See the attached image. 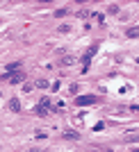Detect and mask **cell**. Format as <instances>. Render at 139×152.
Here are the masks:
<instances>
[{
  "label": "cell",
  "instance_id": "5b68a950",
  "mask_svg": "<svg viewBox=\"0 0 139 152\" xmlns=\"http://www.w3.org/2000/svg\"><path fill=\"white\" fill-rule=\"evenodd\" d=\"M126 37L128 39H139V25H132L126 30Z\"/></svg>",
  "mask_w": 139,
  "mask_h": 152
},
{
  "label": "cell",
  "instance_id": "4fadbf2b",
  "mask_svg": "<svg viewBox=\"0 0 139 152\" xmlns=\"http://www.w3.org/2000/svg\"><path fill=\"white\" fill-rule=\"evenodd\" d=\"M135 152H139V148H137V150H135Z\"/></svg>",
  "mask_w": 139,
  "mask_h": 152
},
{
  "label": "cell",
  "instance_id": "8fae6325",
  "mask_svg": "<svg viewBox=\"0 0 139 152\" xmlns=\"http://www.w3.org/2000/svg\"><path fill=\"white\" fill-rule=\"evenodd\" d=\"M132 141H139V134H132V136H128V143H132Z\"/></svg>",
  "mask_w": 139,
  "mask_h": 152
},
{
  "label": "cell",
  "instance_id": "52a82bcc",
  "mask_svg": "<svg viewBox=\"0 0 139 152\" xmlns=\"http://www.w3.org/2000/svg\"><path fill=\"white\" fill-rule=\"evenodd\" d=\"M7 70H9V73H14V70H21V61H12L9 66H7Z\"/></svg>",
  "mask_w": 139,
  "mask_h": 152
},
{
  "label": "cell",
  "instance_id": "7a4b0ae2",
  "mask_svg": "<svg viewBox=\"0 0 139 152\" xmlns=\"http://www.w3.org/2000/svg\"><path fill=\"white\" fill-rule=\"evenodd\" d=\"M96 100H98V98H94V95H80V98H75V104L87 107V104H96Z\"/></svg>",
  "mask_w": 139,
  "mask_h": 152
},
{
  "label": "cell",
  "instance_id": "7c38bea8",
  "mask_svg": "<svg viewBox=\"0 0 139 152\" xmlns=\"http://www.w3.org/2000/svg\"><path fill=\"white\" fill-rule=\"evenodd\" d=\"M94 2H101V0H94Z\"/></svg>",
  "mask_w": 139,
  "mask_h": 152
},
{
  "label": "cell",
  "instance_id": "3957f363",
  "mask_svg": "<svg viewBox=\"0 0 139 152\" xmlns=\"http://www.w3.org/2000/svg\"><path fill=\"white\" fill-rule=\"evenodd\" d=\"M48 109H50V100H48V98H44V100L39 102V107L34 109V111H37V116H46V114H48Z\"/></svg>",
  "mask_w": 139,
  "mask_h": 152
},
{
  "label": "cell",
  "instance_id": "ba28073f",
  "mask_svg": "<svg viewBox=\"0 0 139 152\" xmlns=\"http://www.w3.org/2000/svg\"><path fill=\"white\" fill-rule=\"evenodd\" d=\"M66 14H69V9H57L55 16H66Z\"/></svg>",
  "mask_w": 139,
  "mask_h": 152
},
{
  "label": "cell",
  "instance_id": "8992f818",
  "mask_svg": "<svg viewBox=\"0 0 139 152\" xmlns=\"http://www.w3.org/2000/svg\"><path fill=\"white\" fill-rule=\"evenodd\" d=\"M9 109H12V111H18V109H21V104H18V100H16V98H12V100H9Z\"/></svg>",
  "mask_w": 139,
  "mask_h": 152
},
{
  "label": "cell",
  "instance_id": "277c9868",
  "mask_svg": "<svg viewBox=\"0 0 139 152\" xmlns=\"http://www.w3.org/2000/svg\"><path fill=\"white\" fill-rule=\"evenodd\" d=\"M96 50H98V45H91V48L87 50V55H84V59H82V64H84L82 68H84V70H87V66H89V61H91V57L96 55Z\"/></svg>",
  "mask_w": 139,
  "mask_h": 152
},
{
  "label": "cell",
  "instance_id": "9c48e42d",
  "mask_svg": "<svg viewBox=\"0 0 139 152\" xmlns=\"http://www.w3.org/2000/svg\"><path fill=\"white\" fill-rule=\"evenodd\" d=\"M37 86H39V89H46V86H48V82H46V80H39Z\"/></svg>",
  "mask_w": 139,
  "mask_h": 152
},
{
  "label": "cell",
  "instance_id": "6da1fadb",
  "mask_svg": "<svg viewBox=\"0 0 139 152\" xmlns=\"http://www.w3.org/2000/svg\"><path fill=\"white\" fill-rule=\"evenodd\" d=\"M2 80H7V82H12V84H21L25 77H23V73H21V70H14V73H7V75H2Z\"/></svg>",
  "mask_w": 139,
  "mask_h": 152
},
{
  "label": "cell",
  "instance_id": "30bf717a",
  "mask_svg": "<svg viewBox=\"0 0 139 152\" xmlns=\"http://www.w3.org/2000/svg\"><path fill=\"white\" fill-rule=\"evenodd\" d=\"M66 139H78V132H66Z\"/></svg>",
  "mask_w": 139,
  "mask_h": 152
}]
</instances>
